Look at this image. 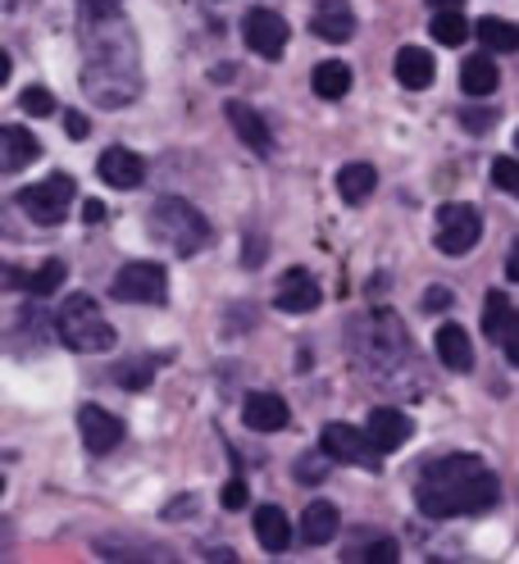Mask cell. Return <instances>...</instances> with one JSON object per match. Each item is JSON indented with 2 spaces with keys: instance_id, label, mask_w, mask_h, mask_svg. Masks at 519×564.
<instances>
[{
  "instance_id": "1",
  "label": "cell",
  "mask_w": 519,
  "mask_h": 564,
  "mask_svg": "<svg viewBox=\"0 0 519 564\" xmlns=\"http://www.w3.org/2000/svg\"><path fill=\"white\" fill-rule=\"evenodd\" d=\"M501 482L493 469H483L474 455H442L420 469L414 482V506L429 519H456V514H478L497 506Z\"/></svg>"
},
{
  "instance_id": "2",
  "label": "cell",
  "mask_w": 519,
  "mask_h": 564,
  "mask_svg": "<svg viewBox=\"0 0 519 564\" xmlns=\"http://www.w3.org/2000/svg\"><path fill=\"white\" fill-rule=\"evenodd\" d=\"M55 333L68 350H78V356H100V350L115 346V328L110 319L100 314V301H91L87 292H74L60 314H55Z\"/></svg>"
},
{
  "instance_id": "3",
  "label": "cell",
  "mask_w": 519,
  "mask_h": 564,
  "mask_svg": "<svg viewBox=\"0 0 519 564\" xmlns=\"http://www.w3.org/2000/svg\"><path fill=\"white\" fill-rule=\"evenodd\" d=\"M151 228H155V237L169 246V251H179V256H196L201 246L210 241V224H205V215H201L192 200H183V196L155 200Z\"/></svg>"
},
{
  "instance_id": "4",
  "label": "cell",
  "mask_w": 519,
  "mask_h": 564,
  "mask_svg": "<svg viewBox=\"0 0 519 564\" xmlns=\"http://www.w3.org/2000/svg\"><path fill=\"white\" fill-rule=\"evenodd\" d=\"M320 451H328V460H337V465H356V469H369V474L383 469V451L374 446L369 433L352 429V423H324Z\"/></svg>"
},
{
  "instance_id": "5",
  "label": "cell",
  "mask_w": 519,
  "mask_h": 564,
  "mask_svg": "<svg viewBox=\"0 0 519 564\" xmlns=\"http://www.w3.org/2000/svg\"><path fill=\"white\" fill-rule=\"evenodd\" d=\"M74 192H78V183L68 178V173H51L46 183H32L19 192V209L37 224H64L68 205H74Z\"/></svg>"
},
{
  "instance_id": "6",
  "label": "cell",
  "mask_w": 519,
  "mask_h": 564,
  "mask_svg": "<svg viewBox=\"0 0 519 564\" xmlns=\"http://www.w3.org/2000/svg\"><path fill=\"white\" fill-rule=\"evenodd\" d=\"M110 292L115 301H128V305H160L164 292H169V278L160 264H147V260H137V264H123L110 282Z\"/></svg>"
},
{
  "instance_id": "7",
  "label": "cell",
  "mask_w": 519,
  "mask_h": 564,
  "mask_svg": "<svg viewBox=\"0 0 519 564\" xmlns=\"http://www.w3.org/2000/svg\"><path fill=\"white\" fill-rule=\"evenodd\" d=\"M478 237H483V215L474 205H442L437 209V246L446 256L474 251Z\"/></svg>"
},
{
  "instance_id": "8",
  "label": "cell",
  "mask_w": 519,
  "mask_h": 564,
  "mask_svg": "<svg viewBox=\"0 0 519 564\" xmlns=\"http://www.w3.org/2000/svg\"><path fill=\"white\" fill-rule=\"evenodd\" d=\"M241 37H247V46L260 59H283L292 32H288V19L279 10H251L247 19H241Z\"/></svg>"
},
{
  "instance_id": "9",
  "label": "cell",
  "mask_w": 519,
  "mask_h": 564,
  "mask_svg": "<svg viewBox=\"0 0 519 564\" xmlns=\"http://www.w3.org/2000/svg\"><path fill=\"white\" fill-rule=\"evenodd\" d=\"M78 433H83V446L91 455H110L123 442V419L100 410V405H78Z\"/></svg>"
},
{
  "instance_id": "10",
  "label": "cell",
  "mask_w": 519,
  "mask_h": 564,
  "mask_svg": "<svg viewBox=\"0 0 519 564\" xmlns=\"http://www.w3.org/2000/svg\"><path fill=\"white\" fill-rule=\"evenodd\" d=\"M96 173H100V183H110L115 192H137V187L147 183V164H142V155L128 151V147H110L106 155L96 160Z\"/></svg>"
},
{
  "instance_id": "11",
  "label": "cell",
  "mask_w": 519,
  "mask_h": 564,
  "mask_svg": "<svg viewBox=\"0 0 519 564\" xmlns=\"http://www.w3.org/2000/svg\"><path fill=\"white\" fill-rule=\"evenodd\" d=\"M324 301V292H320V282L310 278L305 269H292V273H283V282H279V292H273V305H279L283 314H310Z\"/></svg>"
},
{
  "instance_id": "12",
  "label": "cell",
  "mask_w": 519,
  "mask_h": 564,
  "mask_svg": "<svg viewBox=\"0 0 519 564\" xmlns=\"http://www.w3.org/2000/svg\"><path fill=\"white\" fill-rule=\"evenodd\" d=\"M288 419H292L288 401L273 397V392H256V397H247V405H241V423H247L251 433H283Z\"/></svg>"
},
{
  "instance_id": "13",
  "label": "cell",
  "mask_w": 519,
  "mask_h": 564,
  "mask_svg": "<svg viewBox=\"0 0 519 564\" xmlns=\"http://www.w3.org/2000/svg\"><path fill=\"white\" fill-rule=\"evenodd\" d=\"M310 28H315V37H324V42H352L356 10L346 6V0H320L315 14H310Z\"/></svg>"
},
{
  "instance_id": "14",
  "label": "cell",
  "mask_w": 519,
  "mask_h": 564,
  "mask_svg": "<svg viewBox=\"0 0 519 564\" xmlns=\"http://www.w3.org/2000/svg\"><path fill=\"white\" fill-rule=\"evenodd\" d=\"M365 433L374 437V446H378V451L388 455V451H397V446H406V442H410L414 423H410V414H406V410H392V405H383V410H374V414H369Z\"/></svg>"
},
{
  "instance_id": "15",
  "label": "cell",
  "mask_w": 519,
  "mask_h": 564,
  "mask_svg": "<svg viewBox=\"0 0 519 564\" xmlns=\"http://www.w3.org/2000/svg\"><path fill=\"white\" fill-rule=\"evenodd\" d=\"M251 528H256V542H260L269 555H283V551L292 546V519H288L279 506H256Z\"/></svg>"
},
{
  "instance_id": "16",
  "label": "cell",
  "mask_w": 519,
  "mask_h": 564,
  "mask_svg": "<svg viewBox=\"0 0 519 564\" xmlns=\"http://www.w3.org/2000/svg\"><path fill=\"white\" fill-rule=\"evenodd\" d=\"M37 155H42L37 137H32L23 123H6V128H0V169H6V173L28 169Z\"/></svg>"
},
{
  "instance_id": "17",
  "label": "cell",
  "mask_w": 519,
  "mask_h": 564,
  "mask_svg": "<svg viewBox=\"0 0 519 564\" xmlns=\"http://www.w3.org/2000/svg\"><path fill=\"white\" fill-rule=\"evenodd\" d=\"M437 360L452 373H469L474 369V337L461 324H442L437 328Z\"/></svg>"
},
{
  "instance_id": "18",
  "label": "cell",
  "mask_w": 519,
  "mask_h": 564,
  "mask_svg": "<svg viewBox=\"0 0 519 564\" xmlns=\"http://www.w3.org/2000/svg\"><path fill=\"white\" fill-rule=\"evenodd\" d=\"M228 123H233V132L247 141V147L256 151V155H269L273 151V137H269V123L251 110V105H241V100H228Z\"/></svg>"
},
{
  "instance_id": "19",
  "label": "cell",
  "mask_w": 519,
  "mask_h": 564,
  "mask_svg": "<svg viewBox=\"0 0 519 564\" xmlns=\"http://www.w3.org/2000/svg\"><path fill=\"white\" fill-rule=\"evenodd\" d=\"M337 528H342V514L333 501H310L305 514H301V538L310 546H328L337 538Z\"/></svg>"
},
{
  "instance_id": "20",
  "label": "cell",
  "mask_w": 519,
  "mask_h": 564,
  "mask_svg": "<svg viewBox=\"0 0 519 564\" xmlns=\"http://www.w3.org/2000/svg\"><path fill=\"white\" fill-rule=\"evenodd\" d=\"M392 68H397V83H401L406 91H424V87L433 83V55H429L424 46H401Z\"/></svg>"
},
{
  "instance_id": "21",
  "label": "cell",
  "mask_w": 519,
  "mask_h": 564,
  "mask_svg": "<svg viewBox=\"0 0 519 564\" xmlns=\"http://www.w3.org/2000/svg\"><path fill=\"white\" fill-rule=\"evenodd\" d=\"M497 83H501V74H497L493 55H469V59L461 64V91H465V96H493Z\"/></svg>"
},
{
  "instance_id": "22",
  "label": "cell",
  "mask_w": 519,
  "mask_h": 564,
  "mask_svg": "<svg viewBox=\"0 0 519 564\" xmlns=\"http://www.w3.org/2000/svg\"><path fill=\"white\" fill-rule=\"evenodd\" d=\"M374 187H378L374 164H342V173H337V192H342L346 205H365V200L374 196Z\"/></svg>"
},
{
  "instance_id": "23",
  "label": "cell",
  "mask_w": 519,
  "mask_h": 564,
  "mask_svg": "<svg viewBox=\"0 0 519 564\" xmlns=\"http://www.w3.org/2000/svg\"><path fill=\"white\" fill-rule=\"evenodd\" d=\"M515 328H519V314H515L510 296L506 292H488V305H483V333H488L493 341H506Z\"/></svg>"
},
{
  "instance_id": "24",
  "label": "cell",
  "mask_w": 519,
  "mask_h": 564,
  "mask_svg": "<svg viewBox=\"0 0 519 564\" xmlns=\"http://www.w3.org/2000/svg\"><path fill=\"white\" fill-rule=\"evenodd\" d=\"M310 87H315L320 100H342L352 91V68L342 59H324V64H315V74H310Z\"/></svg>"
},
{
  "instance_id": "25",
  "label": "cell",
  "mask_w": 519,
  "mask_h": 564,
  "mask_svg": "<svg viewBox=\"0 0 519 564\" xmlns=\"http://www.w3.org/2000/svg\"><path fill=\"white\" fill-rule=\"evenodd\" d=\"M429 32H433L437 46H465L474 28H469V19H465L461 10H437L433 23H429Z\"/></svg>"
},
{
  "instance_id": "26",
  "label": "cell",
  "mask_w": 519,
  "mask_h": 564,
  "mask_svg": "<svg viewBox=\"0 0 519 564\" xmlns=\"http://www.w3.org/2000/svg\"><path fill=\"white\" fill-rule=\"evenodd\" d=\"M474 32H478V42L488 51H497V55H515L519 51V28L506 23V19H478Z\"/></svg>"
},
{
  "instance_id": "27",
  "label": "cell",
  "mask_w": 519,
  "mask_h": 564,
  "mask_svg": "<svg viewBox=\"0 0 519 564\" xmlns=\"http://www.w3.org/2000/svg\"><path fill=\"white\" fill-rule=\"evenodd\" d=\"M383 346L392 350V356H406V333H401V324L392 319V314H388V333H383ZM365 365H369L374 373L392 365V360H383V356H378V337H369V341H365Z\"/></svg>"
},
{
  "instance_id": "28",
  "label": "cell",
  "mask_w": 519,
  "mask_h": 564,
  "mask_svg": "<svg viewBox=\"0 0 519 564\" xmlns=\"http://www.w3.org/2000/svg\"><path fill=\"white\" fill-rule=\"evenodd\" d=\"M60 288H64V264H60V260H46L37 273L28 278L32 301H42V296H51V292H60Z\"/></svg>"
},
{
  "instance_id": "29",
  "label": "cell",
  "mask_w": 519,
  "mask_h": 564,
  "mask_svg": "<svg viewBox=\"0 0 519 564\" xmlns=\"http://www.w3.org/2000/svg\"><path fill=\"white\" fill-rule=\"evenodd\" d=\"M493 183H497V192H506V196H519V160L501 155V160L493 164Z\"/></svg>"
},
{
  "instance_id": "30",
  "label": "cell",
  "mask_w": 519,
  "mask_h": 564,
  "mask_svg": "<svg viewBox=\"0 0 519 564\" xmlns=\"http://www.w3.org/2000/svg\"><path fill=\"white\" fill-rule=\"evenodd\" d=\"M19 105H23L28 115H37V119H42V115H55V96H51L46 87H28V91L19 96Z\"/></svg>"
},
{
  "instance_id": "31",
  "label": "cell",
  "mask_w": 519,
  "mask_h": 564,
  "mask_svg": "<svg viewBox=\"0 0 519 564\" xmlns=\"http://www.w3.org/2000/svg\"><path fill=\"white\" fill-rule=\"evenodd\" d=\"M397 555H401V551H397V542H388V538H383V542H374V546H369L365 555H356V560H369V564H392Z\"/></svg>"
},
{
  "instance_id": "32",
  "label": "cell",
  "mask_w": 519,
  "mask_h": 564,
  "mask_svg": "<svg viewBox=\"0 0 519 564\" xmlns=\"http://www.w3.org/2000/svg\"><path fill=\"white\" fill-rule=\"evenodd\" d=\"M452 305H456L452 288H429V292H424V310H429V314H437V310H452Z\"/></svg>"
},
{
  "instance_id": "33",
  "label": "cell",
  "mask_w": 519,
  "mask_h": 564,
  "mask_svg": "<svg viewBox=\"0 0 519 564\" xmlns=\"http://www.w3.org/2000/svg\"><path fill=\"white\" fill-rule=\"evenodd\" d=\"M461 119H465V128H469V132H488V128L497 123V115H493V110H465Z\"/></svg>"
},
{
  "instance_id": "34",
  "label": "cell",
  "mask_w": 519,
  "mask_h": 564,
  "mask_svg": "<svg viewBox=\"0 0 519 564\" xmlns=\"http://www.w3.org/2000/svg\"><path fill=\"white\" fill-rule=\"evenodd\" d=\"M224 506H228V510H241V506H247V487H241V482H228V487H224Z\"/></svg>"
},
{
  "instance_id": "35",
  "label": "cell",
  "mask_w": 519,
  "mask_h": 564,
  "mask_svg": "<svg viewBox=\"0 0 519 564\" xmlns=\"http://www.w3.org/2000/svg\"><path fill=\"white\" fill-rule=\"evenodd\" d=\"M64 132H68V137H74V141H83V137L91 132V123H87L83 115H64Z\"/></svg>"
},
{
  "instance_id": "36",
  "label": "cell",
  "mask_w": 519,
  "mask_h": 564,
  "mask_svg": "<svg viewBox=\"0 0 519 564\" xmlns=\"http://www.w3.org/2000/svg\"><path fill=\"white\" fill-rule=\"evenodd\" d=\"M119 0H83V14H115Z\"/></svg>"
},
{
  "instance_id": "37",
  "label": "cell",
  "mask_w": 519,
  "mask_h": 564,
  "mask_svg": "<svg viewBox=\"0 0 519 564\" xmlns=\"http://www.w3.org/2000/svg\"><path fill=\"white\" fill-rule=\"evenodd\" d=\"M506 278H510V282H519V241L506 251Z\"/></svg>"
},
{
  "instance_id": "38",
  "label": "cell",
  "mask_w": 519,
  "mask_h": 564,
  "mask_svg": "<svg viewBox=\"0 0 519 564\" xmlns=\"http://www.w3.org/2000/svg\"><path fill=\"white\" fill-rule=\"evenodd\" d=\"M83 219H87V224H100V219H106V205H100V200H87V205H83Z\"/></svg>"
},
{
  "instance_id": "39",
  "label": "cell",
  "mask_w": 519,
  "mask_h": 564,
  "mask_svg": "<svg viewBox=\"0 0 519 564\" xmlns=\"http://www.w3.org/2000/svg\"><path fill=\"white\" fill-rule=\"evenodd\" d=\"M501 346H506V360H510V365L519 369V328H515V333H510V337H506Z\"/></svg>"
},
{
  "instance_id": "40",
  "label": "cell",
  "mask_w": 519,
  "mask_h": 564,
  "mask_svg": "<svg viewBox=\"0 0 519 564\" xmlns=\"http://www.w3.org/2000/svg\"><path fill=\"white\" fill-rule=\"evenodd\" d=\"M433 10H461V0H429Z\"/></svg>"
},
{
  "instance_id": "41",
  "label": "cell",
  "mask_w": 519,
  "mask_h": 564,
  "mask_svg": "<svg viewBox=\"0 0 519 564\" xmlns=\"http://www.w3.org/2000/svg\"><path fill=\"white\" fill-rule=\"evenodd\" d=\"M0 6H6V10H14V6H19V0H0Z\"/></svg>"
},
{
  "instance_id": "42",
  "label": "cell",
  "mask_w": 519,
  "mask_h": 564,
  "mask_svg": "<svg viewBox=\"0 0 519 564\" xmlns=\"http://www.w3.org/2000/svg\"><path fill=\"white\" fill-rule=\"evenodd\" d=\"M515 147H519V132H515Z\"/></svg>"
}]
</instances>
